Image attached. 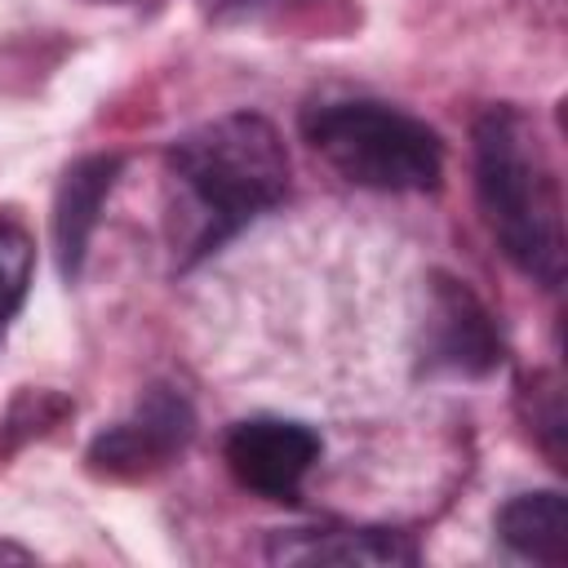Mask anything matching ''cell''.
Instances as JSON below:
<instances>
[{"instance_id":"cell-1","label":"cell","mask_w":568,"mask_h":568,"mask_svg":"<svg viewBox=\"0 0 568 568\" xmlns=\"http://www.w3.org/2000/svg\"><path fill=\"white\" fill-rule=\"evenodd\" d=\"M475 186L506 257L524 275L555 288L564 275L559 186L537 146V133L519 111L493 106L475 124Z\"/></svg>"},{"instance_id":"cell-2","label":"cell","mask_w":568,"mask_h":568,"mask_svg":"<svg viewBox=\"0 0 568 568\" xmlns=\"http://www.w3.org/2000/svg\"><path fill=\"white\" fill-rule=\"evenodd\" d=\"M169 160L204 217V244H217L248 217L266 213L288 186V155L280 133L248 111L186 133Z\"/></svg>"},{"instance_id":"cell-3","label":"cell","mask_w":568,"mask_h":568,"mask_svg":"<svg viewBox=\"0 0 568 568\" xmlns=\"http://www.w3.org/2000/svg\"><path fill=\"white\" fill-rule=\"evenodd\" d=\"M311 146L373 191H430L444 169L439 138L386 102H320L302 115Z\"/></svg>"},{"instance_id":"cell-4","label":"cell","mask_w":568,"mask_h":568,"mask_svg":"<svg viewBox=\"0 0 568 568\" xmlns=\"http://www.w3.org/2000/svg\"><path fill=\"white\" fill-rule=\"evenodd\" d=\"M320 457V435L302 422L253 417L226 435L231 475L262 497H293Z\"/></svg>"},{"instance_id":"cell-5","label":"cell","mask_w":568,"mask_h":568,"mask_svg":"<svg viewBox=\"0 0 568 568\" xmlns=\"http://www.w3.org/2000/svg\"><path fill=\"white\" fill-rule=\"evenodd\" d=\"M275 564H413V546L377 528H297L271 541Z\"/></svg>"},{"instance_id":"cell-6","label":"cell","mask_w":568,"mask_h":568,"mask_svg":"<svg viewBox=\"0 0 568 568\" xmlns=\"http://www.w3.org/2000/svg\"><path fill=\"white\" fill-rule=\"evenodd\" d=\"M497 532L510 550L528 559L564 564L568 559V501L559 493H524L501 506Z\"/></svg>"},{"instance_id":"cell-7","label":"cell","mask_w":568,"mask_h":568,"mask_svg":"<svg viewBox=\"0 0 568 568\" xmlns=\"http://www.w3.org/2000/svg\"><path fill=\"white\" fill-rule=\"evenodd\" d=\"M111 173H115V160H84L67 173L62 182V195H58V248H62V266L75 271L80 253H84V240H89V226H93V213L111 186Z\"/></svg>"},{"instance_id":"cell-8","label":"cell","mask_w":568,"mask_h":568,"mask_svg":"<svg viewBox=\"0 0 568 568\" xmlns=\"http://www.w3.org/2000/svg\"><path fill=\"white\" fill-rule=\"evenodd\" d=\"M186 426H182V404L173 399H155L146 413H142V430L138 422L133 426H120L111 439H102L106 457L111 462H142L151 453H169L173 444H182Z\"/></svg>"},{"instance_id":"cell-9","label":"cell","mask_w":568,"mask_h":568,"mask_svg":"<svg viewBox=\"0 0 568 568\" xmlns=\"http://www.w3.org/2000/svg\"><path fill=\"white\" fill-rule=\"evenodd\" d=\"M31 262H36L31 235L18 222L0 217V324L13 320V311L22 306L31 284Z\"/></svg>"}]
</instances>
